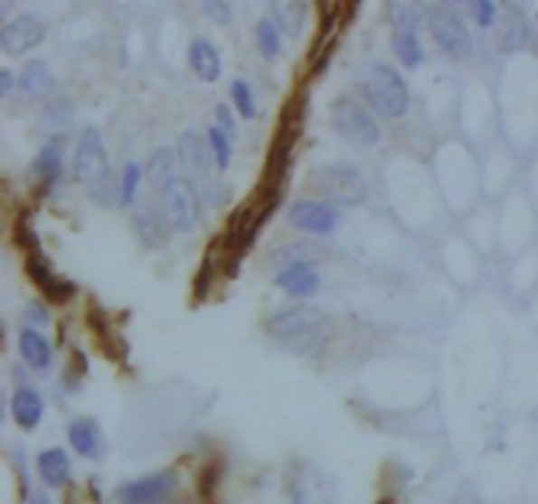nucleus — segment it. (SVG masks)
<instances>
[{"label":"nucleus","mask_w":538,"mask_h":504,"mask_svg":"<svg viewBox=\"0 0 538 504\" xmlns=\"http://www.w3.org/2000/svg\"><path fill=\"white\" fill-rule=\"evenodd\" d=\"M269 334L295 355L318 358L328 347L331 323L328 315L316 305H289L270 315Z\"/></svg>","instance_id":"1"},{"label":"nucleus","mask_w":538,"mask_h":504,"mask_svg":"<svg viewBox=\"0 0 538 504\" xmlns=\"http://www.w3.org/2000/svg\"><path fill=\"white\" fill-rule=\"evenodd\" d=\"M360 87L371 111L381 118H402L410 111V87L402 74L386 63H371Z\"/></svg>","instance_id":"2"},{"label":"nucleus","mask_w":538,"mask_h":504,"mask_svg":"<svg viewBox=\"0 0 538 504\" xmlns=\"http://www.w3.org/2000/svg\"><path fill=\"white\" fill-rule=\"evenodd\" d=\"M310 187L318 195L342 208H354L368 197V182L360 173V168L345 166V163H328V166L316 168L310 173Z\"/></svg>","instance_id":"3"},{"label":"nucleus","mask_w":538,"mask_h":504,"mask_svg":"<svg viewBox=\"0 0 538 504\" xmlns=\"http://www.w3.org/2000/svg\"><path fill=\"white\" fill-rule=\"evenodd\" d=\"M331 126L336 129V135L342 140H347L354 147H373L381 140V129H378L373 113L350 95H342L334 100Z\"/></svg>","instance_id":"4"},{"label":"nucleus","mask_w":538,"mask_h":504,"mask_svg":"<svg viewBox=\"0 0 538 504\" xmlns=\"http://www.w3.org/2000/svg\"><path fill=\"white\" fill-rule=\"evenodd\" d=\"M426 22L436 45L452 58H467L473 53V37L465 27V19L458 16L444 3H436L426 8Z\"/></svg>","instance_id":"5"},{"label":"nucleus","mask_w":538,"mask_h":504,"mask_svg":"<svg viewBox=\"0 0 538 504\" xmlns=\"http://www.w3.org/2000/svg\"><path fill=\"white\" fill-rule=\"evenodd\" d=\"M163 213L171 221L174 231L189 234L200 221V195L194 182L187 176H176L163 190Z\"/></svg>","instance_id":"6"},{"label":"nucleus","mask_w":538,"mask_h":504,"mask_svg":"<svg viewBox=\"0 0 538 504\" xmlns=\"http://www.w3.org/2000/svg\"><path fill=\"white\" fill-rule=\"evenodd\" d=\"M71 168H74V179L84 187H92V184H98L106 176H110L106 145H103V137H100V132L95 126H87L80 135Z\"/></svg>","instance_id":"7"},{"label":"nucleus","mask_w":538,"mask_h":504,"mask_svg":"<svg viewBox=\"0 0 538 504\" xmlns=\"http://www.w3.org/2000/svg\"><path fill=\"white\" fill-rule=\"evenodd\" d=\"M287 219L295 229L313 237H328L339 226L336 208L323 200H295L287 210Z\"/></svg>","instance_id":"8"},{"label":"nucleus","mask_w":538,"mask_h":504,"mask_svg":"<svg viewBox=\"0 0 538 504\" xmlns=\"http://www.w3.org/2000/svg\"><path fill=\"white\" fill-rule=\"evenodd\" d=\"M45 34H48V27L37 14H22L3 27L0 48L5 56H24L45 40Z\"/></svg>","instance_id":"9"},{"label":"nucleus","mask_w":538,"mask_h":504,"mask_svg":"<svg viewBox=\"0 0 538 504\" xmlns=\"http://www.w3.org/2000/svg\"><path fill=\"white\" fill-rule=\"evenodd\" d=\"M176 155H179V166L187 171L192 179H208L211 166H213V150L208 137H203L200 132L189 129L179 137L176 145Z\"/></svg>","instance_id":"10"},{"label":"nucleus","mask_w":538,"mask_h":504,"mask_svg":"<svg viewBox=\"0 0 538 504\" xmlns=\"http://www.w3.org/2000/svg\"><path fill=\"white\" fill-rule=\"evenodd\" d=\"M176 486V473L165 471V473H156V476L139 478L127 486L118 489V499L121 504H161Z\"/></svg>","instance_id":"11"},{"label":"nucleus","mask_w":538,"mask_h":504,"mask_svg":"<svg viewBox=\"0 0 538 504\" xmlns=\"http://www.w3.org/2000/svg\"><path fill=\"white\" fill-rule=\"evenodd\" d=\"M27 274L32 276V281L45 292V297L53 300V303H69V300L77 294V286H74L71 281L58 279V276H55L51 263H48V257H45V252H29Z\"/></svg>","instance_id":"12"},{"label":"nucleus","mask_w":538,"mask_h":504,"mask_svg":"<svg viewBox=\"0 0 538 504\" xmlns=\"http://www.w3.org/2000/svg\"><path fill=\"white\" fill-rule=\"evenodd\" d=\"M132 229H135V237L145 250H161L163 245H168L171 231H174V226L165 219V213L156 210V208L137 210L135 219H132Z\"/></svg>","instance_id":"13"},{"label":"nucleus","mask_w":538,"mask_h":504,"mask_svg":"<svg viewBox=\"0 0 538 504\" xmlns=\"http://www.w3.org/2000/svg\"><path fill=\"white\" fill-rule=\"evenodd\" d=\"M276 286L284 289L289 297H310L321 289V276L310 266V260H292L276 274Z\"/></svg>","instance_id":"14"},{"label":"nucleus","mask_w":538,"mask_h":504,"mask_svg":"<svg viewBox=\"0 0 538 504\" xmlns=\"http://www.w3.org/2000/svg\"><path fill=\"white\" fill-rule=\"evenodd\" d=\"M187 58H189L192 71H194V77H197L200 82L213 84L221 79L223 63H221V53L215 51V45L211 42V40H205V37L192 40Z\"/></svg>","instance_id":"15"},{"label":"nucleus","mask_w":538,"mask_h":504,"mask_svg":"<svg viewBox=\"0 0 538 504\" xmlns=\"http://www.w3.org/2000/svg\"><path fill=\"white\" fill-rule=\"evenodd\" d=\"M69 444L74 447L77 454L87 460H100L106 452V439L100 425L92 418H80L69 425Z\"/></svg>","instance_id":"16"},{"label":"nucleus","mask_w":538,"mask_h":504,"mask_svg":"<svg viewBox=\"0 0 538 504\" xmlns=\"http://www.w3.org/2000/svg\"><path fill=\"white\" fill-rule=\"evenodd\" d=\"M11 415H14L19 428L34 431L37 423L45 415V402H42V397L34 392L32 387H19L14 392V397H11Z\"/></svg>","instance_id":"17"},{"label":"nucleus","mask_w":538,"mask_h":504,"mask_svg":"<svg viewBox=\"0 0 538 504\" xmlns=\"http://www.w3.org/2000/svg\"><path fill=\"white\" fill-rule=\"evenodd\" d=\"M19 87L24 89L27 98H48L51 92L55 89V77L51 71V66L42 61V58H32L24 63L22 74H19Z\"/></svg>","instance_id":"18"},{"label":"nucleus","mask_w":538,"mask_h":504,"mask_svg":"<svg viewBox=\"0 0 538 504\" xmlns=\"http://www.w3.org/2000/svg\"><path fill=\"white\" fill-rule=\"evenodd\" d=\"M32 171L42 182L45 190L53 187L55 182L61 179V173H63V140L61 137H53L40 147V153L32 163Z\"/></svg>","instance_id":"19"},{"label":"nucleus","mask_w":538,"mask_h":504,"mask_svg":"<svg viewBox=\"0 0 538 504\" xmlns=\"http://www.w3.org/2000/svg\"><path fill=\"white\" fill-rule=\"evenodd\" d=\"M19 355L34 370H48L53 365V347L37 329H24L19 334Z\"/></svg>","instance_id":"20"},{"label":"nucleus","mask_w":538,"mask_h":504,"mask_svg":"<svg viewBox=\"0 0 538 504\" xmlns=\"http://www.w3.org/2000/svg\"><path fill=\"white\" fill-rule=\"evenodd\" d=\"M270 11H273V22L281 27L284 34L297 37L305 29V22H307L305 0H270Z\"/></svg>","instance_id":"21"},{"label":"nucleus","mask_w":538,"mask_h":504,"mask_svg":"<svg viewBox=\"0 0 538 504\" xmlns=\"http://www.w3.org/2000/svg\"><path fill=\"white\" fill-rule=\"evenodd\" d=\"M37 471L40 478L48 483V486H63L69 476H71V462H69V454L61 447L45 449L40 457H37Z\"/></svg>","instance_id":"22"},{"label":"nucleus","mask_w":538,"mask_h":504,"mask_svg":"<svg viewBox=\"0 0 538 504\" xmlns=\"http://www.w3.org/2000/svg\"><path fill=\"white\" fill-rule=\"evenodd\" d=\"M176 166H179V155L171 147H158L150 161H147V179L156 190H165L174 179H176Z\"/></svg>","instance_id":"23"},{"label":"nucleus","mask_w":538,"mask_h":504,"mask_svg":"<svg viewBox=\"0 0 538 504\" xmlns=\"http://www.w3.org/2000/svg\"><path fill=\"white\" fill-rule=\"evenodd\" d=\"M423 8L418 0H389V22H392V32H418L420 22H423Z\"/></svg>","instance_id":"24"},{"label":"nucleus","mask_w":538,"mask_h":504,"mask_svg":"<svg viewBox=\"0 0 538 504\" xmlns=\"http://www.w3.org/2000/svg\"><path fill=\"white\" fill-rule=\"evenodd\" d=\"M392 48H394V56L400 58L404 69H418L423 63V58H426L423 45L418 40V32H410V29L392 32Z\"/></svg>","instance_id":"25"},{"label":"nucleus","mask_w":538,"mask_h":504,"mask_svg":"<svg viewBox=\"0 0 538 504\" xmlns=\"http://www.w3.org/2000/svg\"><path fill=\"white\" fill-rule=\"evenodd\" d=\"M281 27L273 22V16L270 19H260L258 22V27H255V40H258V51H260V56L273 58L281 56Z\"/></svg>","instance_id":"26"},{"label":"nucleus","mask_w":538,"mask_h":504,"mask_svg":"<svg viewBox=\"0 0 538 504\" xmlns=\"http://www.w3.org/2000/svg\"><path fill=\"white\" fill-rule=\"evenodd\" d=\"M231 106H234V111L240 113L242 118H255L258 116V103H255L252 87L244 82V79H234L231 82Z\"/></svg>","instance_id":"27"},{"label":"nucleus","mask_w":538,"mask_h":504,"mask_svg":"<svg viewBox=\"0 0 538 504\" xmlns=\"http://www.w3.org/2000/svg\"><path fill=\"white\" fill-rule=\"evenodd\" d=\"M208 142H211V150H213L215 168L226 171L231 166V137L221 126H211L208 129Z\"/></svg>","instance_id":"28"},{"label":"nucleus","mask_w":538,"mask_h":504,"mask_svg":"<svg viewBox=\"0 0 538 504\" xmlns=\"http://www.w3.org/2000/svg\"><path fill=\"white\" fill-rule=\"evenodd\" d=\"M531 37H533V29L528 27L525 16H514L512 14V24L505 32V37H502L505 51H520V48H525L531 42Z\"/></svg>","instance_id":"29"},{"label":"nucleus","mask_w":538,"mask_h":504,"mask_svg":"<svg viewBox=\"0 0 538 504\" xmlns=\"http://www.w3.org/2000/svg\"><path fill=\"white\" fill-rule=\"evenodd\" d=\"M139 184H142V166L135 163V161H129L124 171H121V182H118V187H121V205H132L137 200V192H139Z\"/></svg>","instance_id":"30"},{"label":"nucleus","mask_w":538,"mask_h":504,"mask_svg":"<svg viewBox=\"0 0 538 504\" xmlns=\"http://www.w3.org/2000/svg\"><path fill=\"white\" fill-rule=\"evenodd\" d=\"M200 11L218 27H226L234 19V11H231L229 0H200Z\"/></svg>","instance_id":"31"},{"label":"nucleus","mask_w":538,"mask_h":504,"mask_svg":"<svg viewBox=\"0 0 538 504\" xmlns=\"http://www.w3.org/2000/svg\"><path fill=\"white\" fill-rule=\"evenodd\" d=\"M87 190H90V197H92L98 205H113L116 200L121 202V187H116L113 176H106L103 182H98V184H92V187H87Z\"/></svg>","instance_id":"32"},{"label":"nucleus","mask_w":538,"mask_h":504,"mask_svg":"<svg viewBox=\"0 0 538 504\" xmlns=\"http://www.w3.org/2000/svg\"><path fill=\"white\" fill-rule=\"evenodd\" d=\"M473 16H476V22L484 29L491 27L496 22V5H494V0H473Z\"/></svg>","instance_id":"33"},{"label":"nucleus","mask_w":538,"mask_h":504,"mask_svg":"<svg viewBox=\"0 0 538 504\" xmlns=\"http://www.w3.org/2000/svg\"><path fill=\"white\" fill-rule=\"evenodd\" d=\"M215 126H221L229 137L237 135V118H234V113H231V108L226 103H218L215 106Z\"/></svg>","instance_id":"34"},{"label":"nucleus","mask_w":538,"mask_h":504,"mask_svg":"<svg viewBox=\"0 0 538 504\" xmlns=\"http://www.w3.org/2000/svg\"><path fill=\"white\" fill-rule=\"evenodd\" d=\"M27 321L32 326H48L51 315H48V310L42 308V303H32L27 308Z\"/></svg>","instance_id":"35"},{"label":"nucleus","mask_w":538,"mask_h":504,"mask_svg":"<svg viewBox=\"0 0 538 504\" xmlns=\"http://www.w3.org/2000/svg\"><path fill=\"white\" fill-rule=\"evenodd\" d=\"M447 8H452L458 16L465 19V14H473V0H441Z\"/></svg>","instance_id":"36"},{"label":"nucleus","mask_w":538,"mask_h":504,"mask_svg":"<svg viewBox=\"0 0 538 504\" xmlns=\"http://www.w3.org/2000/svg\"><path fill=\"white\" fill-rule=\"evenodd\" d=\"M14 92V71L0 69V98H8Z\"/></svg>","instance_id":"37"},{"label":"nucleus","mask_w":538,"mask_h":504,"mask_svg":"<svg viewBox=\"0 0 538 504\" xmlns=\"http://www.w3.org/2000/svg\"><path fill=\"white\" fill-rule=\"evenodd\" d=\"M502 3L510 8V14H514V16H525L528 8L533 5V0H502Z\"/></svg>","instance_id":"38"},{"label":"nucleus","mask_w":538,"mask_h":504,"mask_svg":"<svg viewBox=\"0 0 538 504\" xmlns=\"http://www.w3.org/2000/svg\"><path fill=\"white\" fill-rule=\"evenodd\" d=\"M11 5H14V0H0V16H8Z\"/></svg>","instance_id":"39"},{"label":"nucleus","mask_w":538,"mask_h":504,"mask_svg":"<svg viewBox=\"0 0 538 504\" xmlns=\"http://www.w3.org/2000/svg\"><path fill=\"white\" fill-rule=\"evenodd\" d=\"M29 504H51V499H48L45 494H34V497L29 499Z\"/></svg>","instance_id":"40"},{"label":"nucleus","mask_w":538,"mask_h":504,"mask_svg":"<svg viewBox=\"0 0 538 504\" xmlns=\"http://www.w3.org/2000/svg\"><path fill=\"white\" fill-rule=\"evenodd\" d=\"M531 45H533V51L538 53V19H536V24H533V37H531Z\"/></svg>","instance_id":"41"}]
</instances>
